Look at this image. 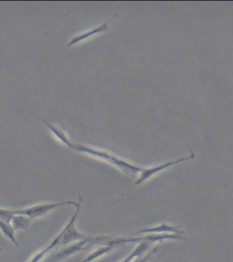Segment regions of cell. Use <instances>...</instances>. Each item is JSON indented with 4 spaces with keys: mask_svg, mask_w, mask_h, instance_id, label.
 I'll return each mask as SVG.
<instances>
[{
    "mask_svg": "<svg viewBox=\"0 0 233 262\" xmlns=\"http://www.w3.org/2000/svg\"><path fill=\"white\" fill-rule=\"evenodd\" d=\"M81 197L79 198L78 204L76 207L75 213L72 215V219L69 221V223L66 225L65 228L62 230L58 235L51 242L50 245L46 248L41 250L39 253L34 255L32 259L29 262H39L44 258L45 255L48 254L53 249L57 248V247L65 246V245H70L72 242H76L77 241L82 240L87 238V235L81 233L77 227H76L75 223L80 213L81 207Z\"/></svg>",
    "mask_w": 233,
    "mask_h": 262,
    "instance_id": "1",
    "label": "cell"
},
{
    "mask_svg": "<svg viewBox=\"0 0 233 262\" xmlns=\"http://www.w3.org/2000/svg\"><path fill=\"white\" fill-rule=\"evenodd\" d=\"M62 143L70 149L75 150V151H79V152L90 155L93 157L99 158V159L102 160L105 162L110 163V164L116 166L122 172L128 173V174L140 173L143 169V168L139 167V166L126 162L124 160L120 159V158H117L116 156L110 154V153L107 152V151L89 147V146H85V145L74 144V143L70 142L68 138Z\"/></svg>",
    "mask_w": 233,
    "mask_h": 262,
    "instance_id": "2",
    "label": "cell"
},
{
    "mask_svg": "<svg viewBox=\"0 0 233 262\" xmlns=\"http://www.w3.org/2000/svg\"><path fill=\"white\" fill-rule=\"evenodd\" d=\"M78 202L72 201L57 203H48V204H36L31 207L23 208L22 210H14V215H23L31 217V219H39L49 213L50 211L64 206H74L77 207Z\"/></svg>",
    "mask_w": 233,
    "mask_h": 262,
    "instance_id": "3",
    "label": "cell"
},
{
    "mask_svg": "<svg viewBox=\"0 0 233 262\" xmlns=\"http://www.w3.org/2000/svg\"><path fill=\"white\" fill-rule=\"evenodd\" d=\"M111 236H98V237H87L84 239L77 241L75 243L69 245V247L62 249V250L57 253L55 256L53 258V261H58L60 260L65 259L71 255L75 254L78 252L87 249L90 245L94 244L101 243L102 242L110 239Z\"/></svg>",
    "mask_w": 233,
    "mask_h": 262,
    "instance_id": "4",
    "label": "cell"
},
{
    "mask_svg": "<svg viewBox=\"0 0 233 262\" xmlns=\"http://www.w3.org/2000/svg\"><path fill=\"white\" fill-rule=\"evenodd\" d=\"M163 240H186V238L183 235H176V234H151V235H146L142 237H134V238H117L115 239L107 242L105 245H112V246L117 247V245H123V244L130 243V242H159Z\"/></svg>",
    "mask_w": 233,
    "mask_h": 262,
    "instance_id": "5",
    "label": "cell"
},
{
    "mask_svg": "<svg viewBox=\"0 0 233 262\" xmlns=\"http://www.w3.org/2000/svg\"><path fill=\"white\" fill-rule=\"evenodd\" d=\"M196 158V156H195L194 153L191 151V156H188V157L181 158V159L177 160V161H168V162L159 165V166H155V167L143 168L141 172H140V176H139L138 179H137L136 182L135 183L134 185H140L142 183L151 179V178L155 176L157 173L161 172V171L164 170V169H167L168 167H171V166H174L175 164H180V163L184 162V161H189V160L193 159V158Z\"/></svg>",
    "mask_w": 233,
    "mask_h": 262,
    "instance_id": "6",
    "label": "cell"
},
{
    "mask_svg": "<svg viewBox=\"0 0 233 262\" xmlns=\"http://www.w3.org/2000/svg\"><path fill=\"white\" fill-rule=\"evenodd\" d=\"M173 233L176 234V235H183V231L180 230L179 227H175L167 225V224L162 223L161 225L156 226V227H150V228L143 229L140 230L133 235H139V234L149 233V234H157V233Z\"/></svg>",
    "mask_w": 233,
    "mask_h": 262,
    "instance_id": "7",
    "label": "cell"
},
{
    "mask_svg": "<svg viewBox=\"0 0 233 262\" xmlns=\"http://www.w3.org/2000/svg\"><path fill=\"white\" fill-rule=\"evenodd\" d=\"M108 23L109 22L104 23L99 27L95 28V29H92V30L88 31L87 32L82 33L80 35L76 36L71 39L70 42L66 45V47H71V46L75 45V44L78 43L81 41L84 40V39H88V38L92 37V36L95 35V34H100V33L104 32L108 30Z\"/></svg>",
    "mask_w": 233,
    "mask_h": 262,
    "instance_id": "8",
    "label": "cell"
},
{
    "mask_svg": "<svg viewBox=\"0 0 233 262\" xmlns=\"http://www.w3.org/2000/svg\"><path fill=\"white\" fill-rule=\"evenodd\" d=\"M32 219L23 215H14L11 221V225L15 231L16 230H26Z\"/></svg>",
    "mask_w": 233,
    "mask_h": 262,
    "instance_id": "9",
    "label": "cell"
},
{
    "mask_svg": "<svg viewBox=\"0 0 233 262\" xmlns=\"http://www.w3.org/2000/svg\"><path fill=\"white\" fill-rule=\"evenodd\" d=\"M0 231L6 238L11 241L15 246L19 247V243L15 236V230L11 224L0 219Z\"/></svg>",
    "mask_w": 233,
    "mask_h": 262,
    "instance_id": "10",
    "label": "cell"
},
{
    "mask_svg": "<svg viewBox=\"0 0 233 262\" xmlns=\"http://www.w3.org/2000/svg\"><path fill=\"white\" fill-rule=\"evenodd\" d=\"M114 247H115L109 245H107L104 247H100V248L95 250L94 253H92V254L88 255L85 259L82 260V262H91L94 261V260L100 258V257L102 256V255L107 254V253L111 251Z\"/></svg>",
    "mask_w": 233,
    "mask_h": 262,
    "instance_id": "11",
    "label": "cell"
},
{
    "mask_svg": "<svg viewBox=\"0 0 233 262\" xmlns=\"http://www.w3.org/2000/svg\"><path fill=\"white\" fill-rule=\"evenodd\" d=\"M150 246V242H141L140 245H138L136 248L135 249L133 252L127 257L126 258L123 260L122 262H131L135 257L140 256V255L143 254L146 250H148L149 247Z\"/></svg>",
    "mask_w": 233,
    "mask_h": 262,
    "instance_id": "12",
    "label": "cell"
},
{
    "mask_svg": "<svg viewBox=\"0 0 233 262\" xmlns=\"http://www.w3.org/2000/svg\"><path fill=\"white\" fill-rule=\"evenodd\" d=\"M14 210L8 209L0 208V219L5 222L11 223V219L14 217Z\"/></svg>",
    "mask_w": 233,
    "mask_h": 262,
    "instance_id": "13",
    "label": "cell"
}]
</instances>
